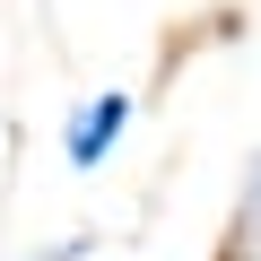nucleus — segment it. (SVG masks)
Instances as JSON below:
<instances>
[{"label":"nucleus","mask_w":261,"mask_h":261,"mask_svg":"<svg viewBox=\"0 0 261 261\" xmlns=\"http://www.w3.org/2000/svg\"><path fill=\"white\" fill-rule=\"evenodd\" d=\"M122 130H130V87H105V96L70 105V122H61V157H70V174H96V166L122 148Z\"/></svg>","instance_id":"1"},{"label":"nucleus","mask_w":261,"mask_h":261,"mask_svg":"<svg viewBox=\"0 0 261 261\" xmlns=\"http://www.w3.org/2000/svg\"><path fill=\"white\" fill-rule=\"evenodd\" d=\"M218 261H261V157L244 166V183H235V218H226V252Z\"/></svg>","instance_id":"2"},{"label":"nucleus","mask_w":261,"mask_h":261,"mask_svg":"<svg viewBox=\"0 0 261 261\" xmlns=\"http://www.w3.org/2000/svg\"><path fill=\"white\" fill-rule=\"evenodd\" d=\"M96 252V235L79 226V235H61V244H27V252H9V261H87Z\"/></svg>","instance_id":"3"}]
</instances>
